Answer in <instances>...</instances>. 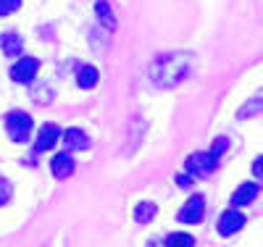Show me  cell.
<instances>
[{
  "label": "cell",
  "mask_w": 263,
  "mask_h": 247,
  "mask_svg": "<svg viewBox=\"0 0 263 247\" xmlns=\"http://www.w3.org/2000/svg\"><path fill=\"white\" fill-rule=\"evenodd\" d=\"M40 71V61L37 58H21L13 69H11V79L13 82H21V84H27V82H32L34 79V74Z\"/></svg>",
  "instance_id": "5"
},
{
  "label": "cell",
  "mask_w": 263,
  "mask_h": 247,
  "mask_svg": "<svg viewBox=\"0 0 263 247\" xmlns=\"http://www.w3.org/2000/svg\"><path fill=\"white\" fill-rule=\"evenodd\" d=\"M258 192H260V187L258 184H253V182H248V184H242L234 195H232V205L234 208H242V205H250L253 200L258 197Z\"/></svg>",
  "instance_id": "10"
},
{
  "label": "cell",
  "mask_w": 263,
  "mask_h": 247,
  "mask_svg": "<svg viewBox=\"0 0 263 247\" xmlns=\"http://www.w3.org/2000/svg\"><path fill=\"white\" fill-rule=\"evenodd\" d=\"M21 8V0H0V16H8Z\"/></svg>",
  "instance_id": "17"
},
{
  "label": "cell",
  "mask_w": 263,
  "mask_h": 247,
  "mask_svg": "<svg viewBox=\"0 0 263 247\" xmlns=\"http://www.w3.org/2000/svg\"><path fill=\"white\" fill-rule=\"evenodd\" d=\"M179 184H182V187H187V184H190V176H184V174H182V176H179Z\"/></svg>",
  "instance_id": "20"
},
{
  "label": "cell",
  "mask_w": 263,
  "mask_h": 247,
  "mask_svg": "<svg viewBox=\"0 0 263 247\" xmlns=\"http://www.w3.org/2000/svg\"><path fill=\"white\" fill-rule=\"evenodd\" d=\"M63 145H66V153L87 150V147H90V137H87L82 129H66L63 131Z\"/></svg>",
  "instance_id": "8"
},
{
  "label": "cell",
  "mask_w": 263,
  "mask_h": 247,
  "mask_svg": "<svg viewBox=\"0 0 263 247\" xmlns=\"http://www.w3.org/2000/svg\"><path fill=\"white\" fill-rule=\"evenodd\" d=\"M6 129L13 142H27L32 134V116L24 113V110H11L6 116Z\"/></svg>",
  "instance_id": "2"
},
{
  "label": "cell",
  "mask_w": 263,
  "mask_h": 247,
  "mask_svg": "<svg viewBox=\"0 0 263 247\" xmlns=\"http://www.w3.org/2000/svg\"><path fill=\"white\" fill-rule=\"evenodd\" d=\"M74 158L69 153H61V155H55L53 158V163H50V171H53V176L55 179H69L71 174H74Z\"/></svg>",
  "instance_id": "9"
},
{
  "label": "cell",
  "mask_w": 263,
  "mask_h": 247,
  "mask_svg": "<svg viewBox=\"0 0 263 247\" xmlns=\"http://www.w3.org/2000/svg\"><path fill=\"white\" fill-rule=\"evenodd\" d=\"M242 226H245V216L239 211H234V208L227 211L221 218H218V234H221V237H232L234 232H239Z\"/></svg>",
  "instance_id": "6"
},
{
  "label": "cell",
  "mask_w": 263,
  "mask_h": 247,
  "mask_svg": "<svg viewBox=\"0 0 263 247\" xmlns=\"http://www.w3.org/2000/svg\"><path fill=\"white\" fill-rule=\"evenodd\" d=\"M0 42H3V53H6V55H18L21 50H24V42L18 40V34H16V32L3 34V40H0Z\"/></svg>",
  "instance_id": "12"
},
{
  "label": "cell",
  "mask_w": 263,
  "mask_h": 247,
  "mask_svg": "<svg viewBox=\"0 0 263 247\" xmlns=\"http://www.w3.org/2000/svg\"><path fill=\"white\" fill-rule=\"evenodd\" d=\"M156 213H158V208L153 205V203H140V205L135 208V218H137L140 223H150L153 218H156Z\"/></svg>",
  "instance_id": "13"
},
{
  "label": "cell",
  "mask_w": 263,
  "mask_h": 247,
  "mask_svg": "<svg viewBox=\"0 0 263 247\" xmlns=\"http://www.w3.org/2000/svg\"><path fill=\"white\" fill-rule=\"evenodd\" d=\"M218 158H213L211 153H192L190 158H187V174L190 176H208L213 174Z\"/></svg>",
  "instance_id": "3"
},
{
  "label": "cell",
  "mask_w": 263,
  "mask_h": 247,
  "mask_svg": "<svg viewBox=\"0 0 263 247\" xmlns=\"http://www.w3.org/2000/svg\"><path fill=\"white\" fill-rule=\"evenodd\" d=\"M98 79H100V74H98L95 66H82L79 74H77V82H79V87H82V89L95 87V84H98Z\"/></svg>",
  "instance_id": "11"
},
{
  "label": "cell",
  "mask_w": 263,
  "mask_h": 247,
  "mask_svg": "<svg viewBox=\"0 0 263 247\" xmlns=\"http://www.w3.org/2000/svg\"><path fill=\"white\" fill-rule=\"evenodd\" d=\"M166 247H195V239L190 234H171L166 237Z\"/></svg>",
  "instance_id": "15"
},
{
  "label": "cell",
  "mask_w": 263,
  "mask_h": 247,
  "mask_svg": "<svg viewBox=\"0 0 263 247\" xmlns=\"http://www.w3.org/2000/svg\"><path fill=\"white\" fill-rule=\"evenodd\" d=\"M190 66H192L190 53H171L150 66V77L158 87H171V84H179L190 74Z\"/></svg>",
  "instance_id": "1"
},
{
  "label": "cell",
  "mask_w": 263,
  "mask_h": 247,
  "mask_svg": "<svg viewBox=\"0 0 263 247\" xmlns=\"http://www.w3.org/2000/svg\"><path fill=\"white\" fill-rule=\"evenodd\" d=\"M260 166H263V158L258 155V158H255V163H253V174H255V176H260Z\"/></svg>",
  "instance_id": "19"
},
{
  "label": "cell",
  "mask_w": 263,
  "mask_h": 247,
  "mask_svg": "<svg viewBox=\"0 0 263 247\" xmlns=\"http://www.w3.org/2000/svg\"><path fill=\"white\" fill-rule=\"evenodd\" d=\"M58 137H61V129H58L55 124H45V126L40 129V137H37V142H34V153L40 155V153L50 150V147L58 142Z\"/></svg>",
  "instance_id": "7"
},
{
  "label": "cell",
  "mask_w": 263,
  "mask_h": 247,
  "mask_svg": "<svg viewBox=\"0 0 263 247\" xmlns=\"http://www.w3.org/2000/svg\"><path fill=\"white\" fill-rule=\"evenodd\" d=\"M203 216H205V200H203L200 195H192L187 203H184V208L179 211L177 218H179L182 223H200Z\"/></svg>",
  "instance_id": "4"
},
{
  "label": "cell",
  "mask_w": 263,
  "mask_h": 247,
  "mask_svg": "<svg viewBox=\"0 0 263 247\" xmlns=\"http://www.w3.org/2000/svg\"><path fill=\"white\" fill-rule=\"evenodd\" d=\"M11 192H13L11 182H8V179H3V176H0V205H6V203H8Z\"/></svg>",
  "instance_id": "18"
},
{
  "label": "cell",
  "mask_w": 263,
  "mask_h": 247,
  "mask_svg": "<svg viewBox=\"0 0 263 247\" xmlns=\"http://www.w3.org/2000/svg\"><path fill=\"white\" fill-rule=\"evenodd\" d=\"M98 16H100V21H103V24L108 27V29H114L116 27V21H114V11L111 8H108V3H105V0H98Z\"/></svg>",
  "instance_id": "14"
},
{
  "label": "cell",
  "mask_w": 263,
  "mask_h": 247,
  "mask_svg": "<svg viewBox=\"0 0 263 247\" xmlns=\"http://www.w3.org/2000/svg\"><path fill=\"white\" fill-rule=\"evenodd\" d=\"M227 147H229V140H227V137H218V140H213V145H211V155H213V158H218V155L227 153Z\"/></svg>",
  "instance_id": "16"
}]
</instances>
